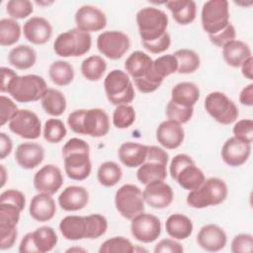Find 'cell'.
I'll return each mask as SVG.
<instances>
[{
    "mask_svg": "<svg viewBox=\"0 0 253 253\" xmlns=\"http://www.w3.org/2000/svg\"><path fill=\"white\" fill-rule=\"evenodd\" d=\"M64 171L68 178L75 181L87 179L92 170L90 146L81 138L72 137L62 147Z\"/></svg>",
    "mask_w": 253,
    "mask_h": 253,
    "instance_id": "1",
    "label": "cell"
},
{
    "mask_svg": "<svg viewBox=\"0 0 253 253\" xmlns=\"http://www.w3.org/2000/svg\"><path fill=\"white\" fill-rule=\"evenodd\" d=\"M67 124L73 132L92 137L105 136L110 130L109 116L100 108L75 110L68 115Z\"/></svg>",
    "mask_w": 253,
    "mask_h": 253,
    "instance_id": "2",
    "label": "cell"
},
{
    "mask_svg": "<svg viewBox=\"0 0 253 253\" xmlns=\"http://www.w3.org/2000/svg\"><path fill=\"white\" fill-rule=\"evenodd\" d=\"M228 189L225 182L216 177L206 179L197 189L189 191L187 204L194 209H204L223 203L227 197Z\"/></svg>",
    "mask_w": 253,
    "mask_h": 253,
    "instance_id": "3",
    "label": "cell"
},
{
    "mask_svg": "<svg viewBox=\"0 0 253 253\" xmlns=\"http://www.w3.org/2000/svg\"><path fill=\"white\" fill-rule=\"evenodd\" d=\"M136 24L141 42H153L167 33L168 17L155 7H144L136 13Z\"/></svg>",
    "mask_w": 253,
    "mask_h": 253,
    "instance_id": "4",
    "label": "cell"
},
{
    "mask_svg": "<svg viewBox=\"0 0 253 253\" xmlns=\"http://www.w3.org/2000/svg\"><path fill=\"white\" fill-rule=\"evenodd\" d=\"M46 90V82L42 76L27 74L17 75L10 82L6 93L19 103H31L41 100Z\"/></svg>",
    "mask_w": 253,
    "mask_h": 253,
    "instance_id": "5",
    "label": "cell"
},
{
    "mask_svg": "<svg viewBox=\"0 0 253 253\" xmlns=\"http://www.w3.org/2000/svg\"><path fill=\"white\" fill-rule=\"evenodd\" d=\"M171 177L185 190L199 188L206 180L204 172L196 165L191 156L180 153L175 155L169 168Z\"/></svg>",
    "mask_w": 253,
    "mask_h": 253,
    "instance_id": "6",
    "label": "cell"
},
{
    "mask_svg": "<svg viewBox=\"0 0 253 253\" xmlns=\"http://www.w3.org/2000/svg\"><path fill=\"white\" fill-rule=\"evenodd\" d=\"M91 45V35L78 28H74L56 37L53 42V50L61 57H77L87 53Z\"/></svg>",
    "mask_w": 253,
    "mask_h": 253,
    "instance_id": "7",
    "label": "cell"
},
{
    "mask_svg": "<svg viewBox=\"0 0 253 253\" xmlns=\"http://www.w3.org/2000/svg\"><path fill=\"white\" fill-rule=\"evenodd\" d=\"M169 155L163 148L156 145H147L146 159L137 171V180L147 185L153 181H164L167 177V163Z\"/></svg>",
    "mask_w": 253,
    "mask_h": 253,
    "instance_id": "8",
    "label": "cell"
},
{
    "mask_svg": "<svg viewBox=\"0 0 253 253\" xmlns=\"http://www.w3.org/2000/svg\"><path fill=\"white\" fill-rule=\"evenodd\" d=\"M104 90L112 105H128L134 99L133 85L126 72L121 69L110 71L104 80Z\"/></svg>",
    "mask_w": 253,
    "mask_h": 253,
    "instance_id": "9",
    "label": "cell"
},
{
    "mask_svg": "<svg viewBox=\"0 0 253 253\" xmlns=\"http://www.w3.org/2000/svg\"><path fill=\"white\" fill-rule=\"evenodd\" d=\"M144 199L142 191L133 184H125L116 192L115 206L122 216L132 219L144 211Z\"/></svg>",
    "mask_w": 253,
    "mask_h": 253,
    "instance_id": "10",
    "label": "cell"
},
{
    "mask_svg": "<svg viewBox=\"0 0 253 253\" xmlns=\"http://www.w3.org/2000/svg\"><path fill=\"white\" fill-rule=\"evenodd\" d=\"M203 30L210 36L216 34L229 24V9L226 0H209L201 12Z\"/></svg>",
    "mask_w": 253,
    "mask_h": 253,
    "instance_id": "11",
    "label": "cell"
},
{
    "mask_svg": "<svg viewBox=\"0 0 253 253\" xmlns=\"http://www.w3.org/2000/svg\"><path fill=\"white\" fill-rule=\"evenodd\" d=\"M205 109L207 113L221 125L234 123L239 115L235 103L222 92H211L205 99Z\"/></svg>",
    "mask_w": 253,
    "mask_h": 253,
    "instance_id": "12",
    "label": "cell"
},
{
    "mask_svg": "<svg viewBox=\"0 0 253 253\" xmlns=\"http://www.w3.org/2000/svg\"><path fill=\"white\" fill-rule=\"evenodd\" d=\"M57 234L51 226L43 225L27 233L19 245L20 253H45L57 244Z\"/></svg>",
    "mask_w": 253,
    "mask_h": 253,
    "instance_id": "13",
    "label": "cell"
},
{
    "mask_svg": "<svg viewBox=\"0 0 253 253\" xmlns=\"http://www.w3.org/2000/svg\"><path fill=\"white\" fill-rule=\"evenodd\" d=\"M130 47L128 36L121 31H105L97 38V48L106 57L117 60Z\"/></svg>",
    "mask_w": 253,
    "mask_h": 253,
    "instance_id": "14",
    "label": "cell"
},
{
    "mask_svg": "<svg viewBox=\"0 0 253 253\" xmlns=\"http://www.w3.org/2000/svg\"><path fill=\"white\" fill-rule=\"evenodd\" d=\"M9 129L25 139H37L41 135L42 124L38 115L33 111L22 109L8 123Z\"/></svg>",
    "mask_w": 253,
    "mask_h": 253,
    "instance_id": "15",
    "label": "cell"
},
{
    "mask_svg": "<svg viewBox=\"0 0 253 253\" xmlns=\"http://www.w3.org/2000/svg\"><path fill=\"white\" fill-rule=\"evenodd\" d=\"M130 232L136 240L151 243L160 236L161 221L154 214L141 212L131 219Z\"/></svg>",
    "mask_w": 253,
    "mask_h": 253,
    "instance_id": "16",
    "label": "cell"
},
{
    "mask_svg": "<svg viewBox=\"0 0 253 253\" xmlns=\"http://www.w3.org/2000/svg\"><path fill=\"white\" fill-rule=\"evenodd\" d=\"M34 187L39 193L55 194L63 184L61 170L53 164L42 166L34 176Z\"/></svg>",
    "mask_w": 253,
    "mask_h": 253,
    "instance_id": "17",
    "label": "cell"
},
{
    "mask_svg": "<svg viewBox=\"0 0 253 253\" xmlns=\"http://www.w3.org/2000/svg\"><path fill=\"white\" fill-rule=\"evenodd\" d=\"M76 28L91 33L103 30L107 26V17L99 8L92 5L81 6L75 13Z\"/></svg>",
    "mask_w": 253,
    "mask_h": 253,
    "instance_id": "18",
    "label": "cell"
},
{
    "mask_svg": "<svg viewBox=\"0 0 253 253\" xmlns=\"http://www.w3.org/2000/svg\"><path fill=\"white\" fill-rule=\"evenodd\" d=\"M144 202L153 209H165L169 207L174 198L173 190L164 181H153L145 185L142 191Z\"/></svg>",
    "mask_w": 253,
    "mask_h": 253,
    "instance_id": "19",
    "label": "cell"
},
{
    "mask_svg": "<svg viewBox=\"0 0 253 253\" xmlns=\"http://www.w3.org/2000/svg\"><path fill=\"white\" fill-rule=\"evenodd\" d=\"M251 144L243 142L232 136L225 140L221 147V158L230 167H239L249 158Z\"/></svg>",
    "mask_w": 253,
    "mask_h": 253,
    "instance_id": "20",
    "label": "cell"
},
{
    "mask_svg": "<svg viewBox=\"0 0 253 253\" xmlns=\"http://www.w3.org/2000/svg\"><path fill=\"white\" fill-rule=\"evenodd\" d=\"M227 242L225 231L216 224H207L201 227L197 235L198 245L206 251L217 252L223 249Z\"/></svg>",
    "mask_w": 253,
    "mask_h": 253,
    "instance_id": "21",
    "label": "cell"
},
{
    "mask_svg": "<svg viewBox=\"0 0 253 253\" xmlns=\"http://www.w3.org/2000/svg\"><path fill=\"white\" fill-rule=\"evenodd\" d=\"M184 137L182 125L171 120L160 123L156 129V139L166 149L178 148L183 143Z\"/></svg>",
    "mask_w": 253,
    "mask_h": 253,
    "instance_id": "22",
    "label": "cell"
},
{
    "mask_svg": "<svg viewBox=\"0 0 253 253\" xmlns=\"http://www.w3.org/2000/svg\"><path fill=\"white\" fill-rule=\"evenodd\" d=\"M24 37L34 44H44L52 36V27L49 22L42 17H32L23 27Z\"/></svg>",
    "mask_w": 253,
    "mask_h": 253,
    "instance_id": "23",
    "label": "cell"
},
{
    "mask_svg": "<svg viewBox=\"0 0 253 253\" xmlns=\"http://www.w3.org/2000/svg\"><path fill=\"white\" fill-rule=\"evenodd\" d=\"M44 159L43 147L36 142H24L18 145L15 151V160L18 165L27 170L39 166Z\"/></svg>",
    "mask_w": 253,
    "mask_h": 253,
    "instance_id": "24",
    "label": "cell"
},
{
    "mask_svg": "<svg viewBox=\"0 0 253 253\" xmlns=\"http://www.w3.org/2000/svg\"><path fill=\"white\" fill-rule=\"evenodd\" d=\"M89 202V193L82 186H68L58 196V205L63 211L82 210Z\"/></svg>",
    "mask_w": 253,
    "mask_h": 253,
    "instance_id": "25",
    "label": "cell"
},
{
    "mask_svg": "<svg viewBox=\"0 0 253 253\" xmlns=\"http://www.w3.org/2000/svg\"><path fill=\"white\" fill-rule=\"evenodd\" d=\"M30 215L37 221L44 222L50 220L55 212L56 206L51 195L39 193L32 198L29 208Z\"/></svg>",
    "mask_w": 253,
    "mask_h": 253,
    "instance_id": "26",
    "label": "cell"
},
{
    "mask_svg": "<svg viewBox=\"0 0 253 253\" xmlns=\"http://www.w3.org/2000/svg\"><path fill=\"white\" fill-rule=\"evenodd\" d=\"M147 154V145L126 141L121 144L118 150L120 161L128 168L139 167L144 163Z\"/></svg>",
    "mask_w": 253,
    "mask_h": 253,
    "instance_id": "27",
    "label": "cell"
},
{
    "mask_svg": "<svg viewBox=\"0 0 253 253\" xmlns=\"http://www.w3.org/2000/svg\"><path fill=\"white\" fill-rule=\"evenodd\" d=\"M59 230L67 240H81L87 238L86 216L67 215L59 222Z\"/></svg>",
    "mask_w": 253,
    "mask_h": 253,
    "instance_id": "28",
    "label": "cell"
},
{
    "mask_svg": "<svg viewBox=\"0 0 253 253\" xmlns=\"http://www.w3.org/2000/svg\"><path fill=\"white\" fill-rule=\"evenodd\" d=\"M153 65V60L147 53L135 50L128 55L125 61V68L128 76L133 80L147 74Z\"/></svg>",
    "mask_w": 253,
    "mask_h": 253,
    "instance_id": "29",
    "label": "cell"
},
{
    "mask_svg": "<svg viewBox=\"0 0 253 253\" xmlns=\"http://www.w3.org/2000/svg\"><path fill=\"white\" fill-rule=\"evenodd\" d=\"M165 229L170 237L177 240H184L191 236L194 225L187 215L182 213H173L167 217Z\"/></svg>",
    "mask_w": 253,
    "mask_h": 253,
    "instance_id": "30",
    "label": "cell"
},
{
    "mask_svg": "<svg viewBox=\"0 0 253 253\" xmlns=\"http://www.w3.org/2000/svg\"><path fill=\"white\" fill-rule=\"evenodd\" d=\"M250 56L251 49L247 43L239 40H233L222 47V57L226 64L237 68Z\"/></svg>",
    "mask_w": 253,
    "mask_h": 253,
    "instance_id": "31",
    "label": "cell"
},
{
    "mask_svg": "<svg viewBox=\"0 0 253 253\" xmlns=\"http://www.w3.org/2000/svg\"><path fill=\"white\" fill-rule=\"evenodd\" d=\"M173 19L180 25H189L197 16V5L193 0H174L165 3Z\"/></svg>",
    "mask_w": 253,
    "mask_h": 253,
    "instance_id": "32",
    "label": "cell"
},
{
    "mask_svg": "<svg viewBox=\"0 0 253 253\" xmlns=\"http://www.w3.org/2000/svg\"><path fill=\"white\" fill-rule=\"evenodd\" d=\"M199 99L200 89L193 82H180L171 90V101L184 107H194Z\"/></svg>",
    "mask_w": 253,
    "mask_h": 253,
    "instance_id": "33",
    "label": "cell"
},
{
    "mask_svg": "<svg viewBox=\"0 0 253 253\" xmlns=\"http://www.w3.org/2000/svg\"><path fill=\"white\" fill-rule=\"evenodd\" d=\"M8 61L17 69H30L37 61V52L30 45L19 44L10 50L8 54Z\"/></svg>",
    "mask_w": 253,
    "mask_h": 253,
    "instance_id": "34",
    "label": "cell"
},
{
    "mask_svg": "<svg viewBox=\"0 0 253 253\" xmlns=\"http://www.w3.org/2000/svg\"><path fill=\"white\" fill-rule=\"evenodd\" d=\"M41 103L44 112L52 117L61 116L67 106L65 96L59 90L53 88H47L41 99Z\"/></svg>",
    "mask_w": 253,
    "mask_h": 253,
    "instance_id": "35",
    "label": "cell"
},
{
    "mask_svg": "<svg viewBox=\"0 0 253 253\" xmlns=\"http://www.w3.org/2000/svg\"><path fill=\"white\" fill-rule=\"evenodd\" d=\"M48 76L55 85L67 86L73 81L74 69L67 61L55 60L48 68Z\"/></svg>",
    "mask_w": 253,
    "mask_h": 253,
    "instance_id": "36",
    "label": "cell"
},
{
    "mask_svg": "<svg viewBox=\"0 0 253 253\" xmlns=\"http://www.w3.org/2000/svg\"><path fill=\"white\" fill-rule=\"evenodd\" d=\"M80 69L84 78L89 81H98L107 69V62L100 55H91L82 61Z\"/></svg>",
    "mask_w": 253,
    "mask_h": 253,
    "instance_id": "37",
    "label": "cell"
},
{
    "mask_svg": "<svg viewBox=\"0 0 253 253\" xmlns=\"http://www.w3.org/2000/svg\"><path fill=\"white\" fill-rule=\"evenodd\" d=\"M123 177L121 166L114 161L103 162L97 171L99 183L104 187H113L117 185Z\"/></svg>",
    "mask_w": 253,
    "mask_h": 253,
    "instance_id": "38",
    "label": "cell"
},
{
    "mask_svg": "<svg viewBox=\"0 0 253 253\" xmlns=\"http://www.w3.org/2000/svg\"><path fill=\"white\" fill-rule=\"evenodd\" d=\"M178 61V73L190 74L198 70L201 64L199 54L189 48H181L174 52Z\"/></svg>",
    "mask_w": 253,
    "mask_h": 253,
    "instance_id": "39",
    "label": "cell"
},
{
    "mask_svg": "<svg viewBox=\"0 0 253 253\" xmlns=\"http://www.w3.org/2000/svg\"><path fill=\"white\" fill-rule=\"evenodd\" d=\"M21 26L14 19L4 18L0 20V43L9 46L16 43L21 37Z\"/></svg>",
    "mask_w": 253,
    "mask_h": 253,
    "instance_id": "40",
    "label": "cell"
},
{
    "mask_svg": "<svg viewBox=\"0 0 253 253\" xmlns=\"http://www.w3.org/2000/svg\"><path fill=\"white\" fill-rule=\"evenodd\" d=\"M135 251L129 239L124 236H114L104 241L100 248V253H132Z\"/></svg>",
    "mask_w": 253,
    "mask_h": 253,
    "instance_id": "41",
    "label": "cell"
},
{
    "mask_svg": "<svg viewBox=\"0 0 253 253\" xmlns=\"http://www.w3.org/2000/svg\"><path fill=\"white\" fill-rule=\"evenodd\" d=\"M67 130L62 121L48 119L43 126V138L50 143L60 142L66 135Z\"/></svg>",
    "mask_w": 253,
    "mask_h": 253,
    "instance_id": "42",
    "label": "cell"
},
{
    "mask_svg": "<svg viewBox=\"0 0 253 253\" xmlns=\"http://www.w3.org/2000/svg\"><path fill=\"white\" fill-rule=\"evenodd\" d=\"M135 121V111L130 105H119L113 113V125L120 129L129 127Z\"/></svg>",
    "mask_w": 253,
    "mask_h": 253,
    "instance_id": "43",
    "label": "cell"
},
{
    "mask_svg": "<svg viewBox=\"0 0 253 253\" xmlns=\"http://www.w3.org/2000/svg\"><path fill=\"white\" fill-rule=\"evenodd\" d=\"M21 210L10 203H0V228H14L20 220Z\"/></svg>",
    "mask_w": 253,
    "mask_h": 253,
    "instance_id": "44",
    "label": "cell"
},
{
    "mask_svg": "<svg viewBox=\"0 0 253 253\" xmlns=\"http://www.w3.org/2000/svg\"><path fill=\"white\" fill-rule=\"evenodd\" d=\"M87 239H96L104 235L108 228L107 218L99 213L86 215Z\"/></svg>",
    "mask_w": 253,
    "mask_h": 253,
    "instance_id": "45",
    "label": "cell"
},
{
    "mask_svg": "<svg viewBox=\"0 0 253 253\" xmlns=\"http://www.w3.org/2000/svg\"><path fill=\"white\" fill-rule=\"evenodd\" d=\"M163 80L164 79L161 76H159L156 73V71L153 69V65H152V69L147 74H145L140 78L134 79L133 82L139 92L152 93L160 87Z\"/></svg>",
    "mask_w": 253,
    "mask_h": 253,
    "instance_id": "46",
    "label": "cell"
},
{
    "mask_svg": "<svg viewBox=\"0 0 253 253\" xmlns=\"http://www.w3.org/2000/svg\"><path fill=\"white\" fill-rule=\"evenodd\" d=\"M194 114V107H184L178 105L171 100L166 106V116L168 120L177 122L181 125L188 123Z\"/></svg>",
    "mask_w": 253,
    "mask_h": 253,
    "instance_id": "47",
    "label": "cell"
},
{
    "mask_svg": "<svg viewBox=\"0 0 253 253\" xmlns=\"http://www.w3.org/2000/svg\"><path fill=\"white\" fill-rule=\"evenodd\" d=\"M153 69L163 79L178 70V61L174 54H165L153 60Z\"/></svg>",
    "mask_w": 253,
    "mask_h": 253,
    "instance_id": "48",
    "label": "cell"
},
{
    "mask_svg": "<svg viewBox=\"0 0 253 253\" xmlns=\"http://www.w3.org/2000/svg\"><path fill=\"white\" fill-rule=\"evenodd\" d=\"M6 11L12 19H25L34 11V6L29 0H10L6 4Z\"/></svg>",
    "mask_w": 253,
    "mask_h": 253,
    "instance_id": "49",
    "label": "cell"
},
{
    "mask_svg": "<svg viewBox=\"0 0 253 253\" xmlns=\"http://www.w3.org/2000/svg\"><path fill=\"white\" fill-rule=\"evenodd\" d=\"M232 132L237 139L251 144L253 140V121L251 119L237 121L233 126Z\"/></svg>",
    "mask_w": 253,
    "mask_h": 253,
    "instance_id": "50",
    "label": "cell"
},
{
    "mask_svg": "<svg viewBox=\"0 0 253 253\" xmlns=\"http://www.w3.org/2000/svg\"><path fill=\"white\" fill-rule=\"evenodd\" d=\"M253 251V236L249 233H239L231 241V252L251 253Z\"/></svg>",
    "mask_w": 253,
    "mask_h": 253,
    "instance_id": "51",
    "label": "cell"
},
{
    "mask_svg": "<svg viewBox=\"0 0 253 253\" xmlns=\"http://www.w3.org/2000/svg\"><path fill=\"white\" fill-rule=\"evenodd\" d=\"M235 36H236L235 29H234L233 25L229 23L221 31L217 32L216 34L210 35L209 39H210L211 42L213 43L214 45H216L218 47H223L225 44H227L228 42L235 40Z\"/></svg>",
    "mask_w": 253,
    "mask_h": 253,
    "instance_id": "52",
    "label": "cell"
},
{
    "mask_svg": "<svg viewBox=\"0 0 253 253\" xmlns=\"http://www.w3.org/2000/svg\"><path fill=\"white\" fill-rule=\"evenodd\" d=\"M0 111H1V126L9 123L19 112L17 105L8 97L1 95L0 97Z\"/></svg>",
    "mask_w": 253,
    "mask_h": 253,
    "instance_id": "53",
    "label": "cell"
},
{
    "mask_svg": "<svg viewBox=\"0 0 253 253\" xmlns=\"http://www.w3.org/2000/svg\"><path fill=\"white\" fill-rule=\"evenodd\" d=\"M141 44L143 45V47L148 50L151 53L154 54H158L161 52H164L165 50H167L170 47L171 44V38L169 33L167 32L165 35H163L161 38L153 41V42H141Z\"/></svg>",
    "mask_w": 253,
    "mask_h": 253,
    "instance_id": "54",
    "label": "cell"
},
{
    "mask_svg": "<svg viewBox=\"0 0 253 253\" xmlns=\"http://www.w3.org/2000/svg\"><path fill=\"white\" fill-rule=\"evenodd\" d=\"M0 203L13 204L17 206L21 211H23L26 206V197L21 191L10 189V190L4 191L0 195Z\"/></svg>",
    "mask_w": 253,
    "mask_h": 253,
    "instance_id": "55",
    "label": "cell"
},
{
    "mask_svg": "<svg viewBox=\"0 0 253 253\" xmlns=\"http://www.w3.org/2000/svg\"><path fill=\"white\" fill-rule=\"evenodd\" d=\"M184 248L182 244L176 241L174 238H164L161 239L154 247L155 253H182Z\"/></svg>",
    "mask_w": 253,
    "mask_h": 253,
    "instance_id": "56",
    "label": "cell"
},
{
    "mask_svg": "<svg viewBox=\"0 0 253 253\" xmlns=\"http://www.w3.org/2000/svg\"><path fill=\"white\" fill-rule=\"evenodd\" d=\"M18 231L15 228H0V248L2 250L10 249L15 244Z\"/></svg>",
    "mask_w": 253,
    "mask_h": 253,
    "instance_id": "57",
    "label": "cell"
},
{
    "mask_svg": "<svg viewBox=\"0 0 253 253\" xmlns=\"http://www.w3.org/2000/svg\"><path fill=\"white\" fill-rule=\"evenodd\" d=\"M13 142L5 132H0V159H5L12 151Z\"/></svg>",
    "mask_w": 253,
    "mask_h": 253,
    "instance_id": "58",
    "label": "cell"
},
{
    "mask_svg": "<svg viewBox=\"0 0 253 253\" xmlns=\"http://www.w3.org/2000/svg\"><path fill=\"white\" fill-rule=\"evenodd\" d=\"M239 102L247 107L253 106V84L250 83L245 86L239 94Z\"/></svg>",
    "mask_w": 253,
    "mask_h": 253,
    "instance_id": "59",
    "label": "cell"
},
{
    "mask_svg": "<svg viewBox=\"0 0 253 253\" xmlns=\"http://www.w3.org/2000/svg\"><path fill=\"white\" fill-rule=\"evenodd\" d=\"M2 72V84H1V92L5 93L7 91V88L10 84V82L18 75L13 69L8 67H1Z\"/></svg>",
    "mask_w": 253,
    "mask_h": 253,
    "instance_id": "60",
    "label": "cell"
},
{
    "mask_svg": "<svg viewBox=\"0 0 253 253\" xmlns=\"http://www.w3.org/2000/svg\"><path fill=\"white\" fill-rule=\"evenodd\" d=\"M252 65H253V57L250 56L240 66L241 67L242 75L245 78L249 79V80L253 79V68H252Z\"/></svg>",
    "mask_w": 253,
    "mask_h": 253,
    "instance_id": "61",
    "label": "cell"
},
{
    "mask_svg": "<svg viewBox=\"0 0 253 253\" xmlns=\"http://www.w3.org/2000/svg\"><path fill=\"white\" fill-rule=\"evenodd\" d=\"M0 169H1V188H2L6 182V169L4 165H0Z\"/></svg>",
    "mask_w": 253,
    "mask_h": 253,
    "instance_id": "62",
    "label": "cell"
},
{
    "mask_svg": "<svg viewBox=\"0 0 253 253\" xmlns=\"http://www.w3.org/2000/svg\"><path fill=\"white\" fill-rule=\"evenodd\" d=\"M66 252H87L85 249L80 247H71L66 250Z\"/></svg>",
    "mask_w": 253,
    "mask_h": 253,
    "instance_id": "63",
    "label": "cell"
}]
</instances>
